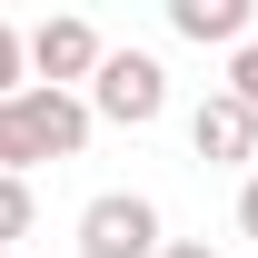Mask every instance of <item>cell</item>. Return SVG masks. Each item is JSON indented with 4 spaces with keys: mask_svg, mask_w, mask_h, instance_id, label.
I'll use <instances>...</instances> for the list:
<instances>
[{
    "mask_svg": "<svg viewBox=\"0 0 258 258\" xmlns=\"http://www.w3.org/2000/svg\"><path fill=\"white\" fill-rule=\"evenodd\" d=\"M99 30L90 20H40L30 30V70H40V90H70V80H99Z\"/></svg>",
    "mask_w": 258,
    "mask_h": 258,
    "instance_id": "5",
    "label": "cell"
},
{
    "mask_svg": "<svg viewBox=\"0 0 258 258\" xmlns=\"http://www.w3.org/2000/svg\"><path fill=\"white\" fill-rule=\"evenodd\" d=\"M179 30L189 40H228V30H248V0H179Z\"/></svg>",
    "mask_w": 258,
    "mask_h": 258,
    "instance_id": "6",
    "label": "cell"
},
{
    "mask_svg": "<svg viewBox=\"0 0 258 258\" xmlns=\"http://www.w3.org/2000/svg\"><path fill=\"white\" fill-rule=\"evenodd\" d=\"M30 238V179H0V248Z\"/></svg>",
    "mask_w": 258,
    "mask_h": 258,
    "instance_id": "7",
    "label": "cell"
},
{
    "mask_svg": "<svg viewBox=\"0 0 258 258\" xmlns=\"http://www.w3.org/2000/svg\"><path fill=\"white\" fill-rule=\"evenodd\" d=\"M189 149H199L209 169H258V109L228 99V90H209L199 119H189Z\"/></svg>",
    "mask_w": 258,
    "mask_h": 258,
    "instance_id": "3",
    "label": "cell"
},
{
    "mask_svg": "<svg viewBox=\"0 0 258 258\" xmlns=\"http://www.w3.org/2000/svg\"><path fill=\"white\" fill-rule=\"evenodd\" d=\"M238 228L258 238V169H248V189H238Z\"/></svg>",
    "mask_w": 258,
    "mask_h": 258,
    "instance_id": "11",
    "label": "cell"
},
{
    "mask_svg": "<svg viewBox=\"0 0 258 258\" xmlns=\"http://www.w3.org/2000/svg\"><path fill=\"white\" fill-rule=\"evenodd\" d=\"M159 258H209V248H199V238H169V248H159Z\"/></svg>",
    "mask_w": 258,
    "mask_h": 258,
    "instance_id": "12",
    "label": "cell"
},
{
    "mask_svg": "<svg viewBox=\"0 0 258 258\" xmlns=\"http://www.w3.org/2000/svg\"><path fill=\"white\" fill-rule=\"evenodd\" d=\"M228 99H248V109H258V40L238 50V70H228Z\"/></svg>",
    "mask_w": 258,
    "mask_h": 258,
    "instance_id": "9",
    "label": "cell"
},
{
    "mask_svg": "<svg viewBox=\"0 0 258 258\" xmlns=\"http://www.w3.org/2000/svg\"><path fill=\"white\" fill-rule=\"evenodd\" d=\"M169 238H159V209L139 189H109V199H90L80 209V258H159Z\"/></svg>",
    "mask_w": 258,
    "mask_h": 258,
    "instance_id": "1",
    "label": "cell"
},
{
    "mask_svg": "<svg viewBox=\"0 0 258 258\" xmlns=\"http://www.w3.org/2000/svg\"><path fill=\"white\" fill-rule=\"evenodd\" d=\"M10 139H20V169L30 159H70V149H80V139H90V109H80V99L70 90H20L10 99Z\"/></svg>",
    "mask_w": 258,
    "mask_h": 258,
    "instance_id": "2",
    "label": "cell"
},
{
    "mask_svg": "<svg viewBox=\"0 0 258 258\" xmlns=\"http://www.w3.org/2000/svg\"><path fill=\"white\" fill-rule=\"evenodd\" d=\"M159 99H169V80H159L149 50H109V60H99V109H109V119L149 129V119H159Z\"/></svg>",
    "mask_w": 258,
    "mask_h": 258,
    "instance_id": "4",
    "label": "cell"
},
{
    "mask_svg": "<svg viewBox=\"0 0 258 258\" xmlns=\"http://www.w3.org/2000/svg\"><path fill=\"white\" fill-rule=\"evenodd\" d=\"M0 179H20V139H10V99H0Z\"/></svg>",
    "mask_w": 258,
    "mask_h": 258,
    "instance_id": "10",
    "label": "cell"
},
{
    "mask_svg": "<svg viewBox=\"0 0 258 258\" xmlns=\"http://www.w3.org/2000/svg\"><path fill=\"white\" fill-rule=\"evenodd\" d=\"M20 70H30V40H20V30H10V20H0V99H20V90H30Z\"/></svg>",
    "mask_w": 258,
    "mask_h": 258,
    "instance_id": "8",
    "label": "cell"
},
{
    "mask_svg": "<svg viewBox=\"0 0 258 258\" xmlns=\"http://www.w3.org/2000/svg\"><path fill=\"white\" fill-rule=\"evenodd\" d=\"M0 258H20V248H0Z\"/></svg>",
    "mask_w": 258,
    "mask_h": 258,
    "instance_id": "13",
    "label": "cell"
}]
</instances>
